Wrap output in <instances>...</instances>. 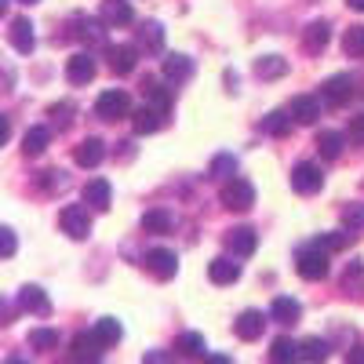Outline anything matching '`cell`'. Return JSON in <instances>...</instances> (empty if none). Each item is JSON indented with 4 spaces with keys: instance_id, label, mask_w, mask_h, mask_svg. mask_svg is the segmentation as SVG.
<instances>
[{
    "instance_id": "11",
    "label": "cell",
    "mask_w": 364,
    "mask_h": 364,
    "mask_svg": "<svg viewBox=\"0 0 364 364\" xmlns=\"http://www.w3.org/2000/svg\"><path fill=\"white\" fill-rule=\"evenodd\" d=\"M208 277H211V284H233V281H240V259H233V255H219V259H211L208 262Z\"/></svg>"
},
{
    "instance_id": "46",
    "label": "cell",
    "mask_w": 364,
    "mask_h": 364,
    "mask_svg": "<svg viewBox=\"0 0 364 364\" xmlns=\"http://www.w3.org/2000/svg\"><path fill=\"white\" fill-rule=\"evenodd\" d=\"M8 139H11V117L0 113V146H8Z\"/></svg>"
},
{
    "instance_id": "42",
    "label": "cell",
    "mask_w": 364,
    "mask_h": 364,
    "mask_svg": "<svg viewBox=\"0 0 364 364\" xmlns=\"http://www.w3.org/2000/svg\"><path fill=\"white\" fill-rule=\"evenodd\" d=\"M51 117H55L58 128H66L70 120H73V106H70V102H55V106H51Z\"/></svg>"
},
{
    "instance_id": "8",
    "label": "cell",
    "mask_w": 364,
    "mask_h": 364,
    "mask_svg": "<svg viewBox=\"0 0 364 364\" xmlns=\"http://www.w3.org/2000/svg\"><path fill=\"white\" fill-rule=\"evenodd\" d=\"M146 269L154 273L157 281H171L178 273V255L168 252V248H154V252H146Z\"/></svg>"
},
{
    "instance_id": "14",
    "label": "cell",
    "mask_w": 364,
    "mask_h": 364,
    "mask_svg": "<svg viewBox=\"0 0 364 364\" xmlns=\"http://www.w3.org/2000/svg\"><path fill=\"white\" fill-rule=\"evenodd\" d=\"M269 317L277 321V324H295L302 317V302L291 299V295H277L269 302Z\"/></svg>"
},
{
    "instance_id": "33",
    "label": "cell",
    "mask_w": 364,
    "mask_h": 364,
    "mask_svg": "<svg viewBox=\"0 0 364 364\" xmlns=\"http://www.w3.org/2000/svg\"><path fill=\"white\" fill-rule=\"evenodd\" d=\"M343 146H346V139H343L339 132H321V135H317V149H321L324 161H336V157L343 154Z\"/></svg>"
},
{
    "instance_id": "1",
    "label": "cell",
    "mask_w": 364,
    "mask_h": 364,
    "mask_svg": "<svg viewBox=\"0 0 364 364\" xmlns=\"http://www.w3.org/2000/svg\"><path fill=\"white\" fill-rule=\"evenodd\" d=\"M328 269H331V255H328L324 248H317L314 240H310L306 248H299V255H295V273H299L302 281H324Z\"/></svg>"
},
{
    "instance_id": "25",
    "label": "cell",
    "mask_w": 364,
    "mask_h": 364,
    "mask_svg": "<svg viewBox=\"0 0 364 364\" xmlns=\"http://www.w3.org/2000/svg\"><path fill=\"white\" fill-rule=\"evenodd\" d=\"M106 22H95V18H77V29H73V37L84 41V44H106Z\"/></svg>"
},
{
    "instance_id": "32",
    "label": "cell",
    "mask_w": 364,
    "mask_h": 364,
    "mask_svg": "<svg viewBox=\"0 0 364 364\" xmlns=\"http://www.w3.org/2000/svg\"><path fill=\"white\" fill-rule=\"evenodd\" d=\"M146 99H149V106L161 109V113H168V109H171V91H168L161 80H154V77L146 80Z\"/></svg>"
},
{
    "instance_id": "40",
    "label": "cell",
    "mask_w": 364,
    "mask_h": 364,
    "mask_svg": "<svg viewBox=\"0 0 364 364\" xmlns=\"http://www.w3.org/2000/svg\"><path fill=\"white\" fill-rule=\"evenodd\" d=\"M343 288H346L350 295L364 288V262H350V269H346V277H343Z\"/></svg>"
},
{
    "instance_id": "10",
    "label": "cell",
    "mask_w": 364,
    "mask_h": 364,
    "mask_svg": "<svg viewBox=\"0 0 364 364\" xmlns=\"http://www.w3.org/2000/svg\"><path fill=\"white\" fill-rule=\"evenodd\" d=\"M353 77H346V73H339V77H331V80H324V87H321V99L328 102V106H346L350 99H353Z\"/></svg>"
},
{
    "instance_id": "13",
    "label": "cell",
    "mask_w": 364,
    "mask_h": 364,
    "mask_svg": "<svg viewBox=\"0 0 364 364\" xmlns=\"http://www.w3.org/2000/svg\"><path fill=\"white\" fill-rule=\"evenodd\" d=\"M73 161L80 168H99L106 161V142L102 139H84L77 149H73Z\"/></svg>"
},
{
    "instance_id": "52",
    "label": "cell",
    "mask_w": 364,
    "mask_h": 364,
    "mask_svg": "<svg viewBox=\"0 0 364 364\" xmlns=\"http://www.w3.org/2000/svg\"><path fill=\"white\" fill-rule=\"evenodd\" d=\"M8 364H29V360H22V357H11V360H8Z\"/></svg>"
},
{
    "instance_id": "28",
    "label": "cell",
    "mask_w": 364,
    "mask_h": 364,
    "mask_svg": "<svg viewBox=\"0 0 364 364\" xmlns=\"http://www.w3.org/2000/svg\"><path fill=\"white\" fill-rule=\"evenodd\" d=\"M164 77H168V80H178V84L190 80V77H193V63H190L186 55H168V58H164Z\"/></svg>"
},
{
    "instance_id": "36",
    "label": "cell",
    "mask_w": 364,
    "mask_h": 364,
    "mask_svg": "<svg viewBox=\"0 0 364 364\" xmlns=\"http://www.w3.org/2000/svg\"><path fill=\"white\" fill-rule=\"evenodd\" d=\"M175 346H178L182 357H204V339L197 336V331H182Z\"/></svg>"
},
{
    "instance_id": "39",
    "label": "cell",
    "mask_w": 364,
    "mask_h": 364,
    "mask_svg": "<svg viewBox=\"0 0 364 364\" xmlns=\"http://www.w3.org/2000/svg\"><path fill=\"white\" fill-rule=\"evenodd\" d=\"M208 171H211V178H226V182H230V175H237V161H233L230 154H219L215 161H211Z\"/></svg>"
},
{
    "instance_id": "34",
    "label": "cell",
    "mask_w": 364,
    "mask_h": 364,
    "mask_svg": "<svg viewBox=\"0 0 364 364\" xmlns=\"http://www.w3.org/2000/svg\"><path fill=\"white\" fill-rule=\"evenodd\" d=\"M142 230H146V233H168V230H171V215H168L164 208L146 211V215H142Z\"/></svg>"
},
{
    "instance_id": "6",
    "label": "cell",
    "mask_w": 364,
    "mask_h": 364,
    "mask_svg": "<svg viewBox=\"0 0 364 364\" xmlns=\"http://www.w3.org/2000/svg\"><path fill=\"white\" fill-rule=\"evenodd\" d=\"M70 360L73 364H102V343L95 339V331H80L70 343Z\"/></svg>"
},
{
    "instance_id": "30",
    "label": "cell",
    "mask_w": 364,
    "mask_h": 364,
    "mask_svg": "<svg viewBox=\"0 0 364 364\" xmlns=\"http://www.w3.org/2000/svg\"><path fill=\"white\" fill-rule=\"evenodd\" d=\"M299 353H302V360H310V364H324L328 353H331V346H328L324 339L310 336V339H302V343H299Z\"/></svg>"
},
{
    "instance_id": "49",
    "label": "cell",
    "mask_w": 364,
    "mask_h": 364,
    "mask_svg": "<svg viewBox=\"0 0 364 364\" xmlns=\"http://www.w3.org/2000/svg\"><path fill=\"white\" fill-rule=\"evenodd\" d=\"M204 364H233L226 353H211V357H204Z\"/></svg>"
},
{
    "instance_id": "21",
    "label": "cell",
    "mask_w": 364,
    "mask_h": 364,
    "mask_svg": "<svg viewBox=\"0 0 364 364\" xmlns=\"http://www.w3.org/2000/svg\"><path fill=\"white\" fill-rule=\"evenodd\" d=\"M11 44H15L18 55H29V51H33V48H37L33 22H29V18H15V22H11Z\"/></svg>"
},
{
    "instance_id": "50",
    "label": "cell",
    "mask_w": 364,
    "mask_h": 364,
    "mask_svg": "<svg viewBox=\"0 0 364 364\" xmlns=\"http://www.w3.org/2000/svg\"><path fill=\"white\" fill-rule=\"evenodd\" d=\"M346 4H350L353 11H364V0H346Z\"/></svg>"
},
{
    "instance_id": "43",
    "label": "cell",
    "mask_w": 364,
    "mask_h": 364,
    "mask_svg": "<svg viewBox=\"0 0 364 364\" xmlns=\"http://www.w3.org/2000/svg\"><path fill=\"white\" fill-rule=\"evenodd\" d=\"M350 139H353L357 146H364V113H357V117L350 120Z\"/></svg>"
},
{
    "instance_id": "7",
    "label": "cell",
    "mask_w": 364,
    "mask_h": 364,
    "mask_svg": "<svg viewBox=\"0 0 364 364\" xmlns=\"http://www.w3.org/2000/svg\"><path fill=\"white\" fill-rule=\"evenodd\" d=\"M226 248L233 252V259H248L259 248V237L252 226H233V230H226Z\"/></svg>"
},
{
    "instance_id": "53",
    "label": "cell",
    "mask_w": 364,
    "mask_h": 364,
    "mask_svg": "<svg viewBox=\"0 0 364 364\" xmlns=\"http://www.w3.org/2000/svg\"><path fill=\"white\" fill-rule=\"evenodd\" d=\"M18 4H37V0H18Z\"/></svg>"
},
{
    "instance_id": "29",
    "label": "cell",
    "mask_w": 364,
    "mask_h": 364,
    "mask_svg": "<svg viewBox=\"0 0 364 364\" xmlns=\"http://www.w3.org/2000/svg\"><path fill=\"white\" fill-rule=\"evenodd\" d=\"M95 339L102 343V346H117L120 343V336H124V328H120V321H113V317H102V321H95Z\"/></svg>"
},
{
    "instance_id": "23",
    "label": "cell",
    "mask_w": 364,
    "mask_h": 364,
    "mask_svg": "<svg viewBox=\"0 0 364 364\" xmlns=\"http://www.w3.org/2000/svg\"><path fill=\"white\" fill-rule=\"evenodd\" d=\"M302 360V353H299V343H291V339H273L269 343V364H299Z\"/></svg>"
},
{
    "instance_id": "4",
    "label": "cell",
    "mask_w": 364,
    "mask_h": 364,
    "mask_svg": "<svg viewBox=\"0 0 364 364\" xmlns=\"http://www.w3.org/2000/svg\"><path fill=\"white\" fill-rule=\"evenodd\" d=\"M321 186H324V171H321V164H295V171H291V190L295 193H302V197H314V193H321Z\"/></svg>"
},
{
    "instance_id": "44",
    "label": "cell",
    "mask_w": 364,
    "mask_h": 364,
    "mask_svg": "<svg viewBox=\"0 0 364 364\" xmlns=\"http://www.w3.org/2000/svg\"><path fill=\"white\" fill-rule=\"evenodd\" d=\"M346 226H364V208H346Z\"/></svg>"
},
{
    "instance_id": "17",
    "label": "cell",
    "mask_w": 364,
    "mask_h": 364,
    "mask_svg": "<svg viewBox=\"0 0 364 364\" xmlns=\"http://www.w3.org/2000/svg\"><path fill=\"white\" fill-rule=\"evenodd\" d=\"M135 63H139V48H132V44H117V48H109V70H113L117 77L132 73Z\"/></svg>"
},
{
    "instance_id": "22",
    "label": "cell",
    "mask_w": 364,
    "mask_h": 364,
    "mask_svg": "<svg viewBox=\"0 0 364 364\" xmlns=\"http://www.w3.org/2000/svg\"><path fill=\"white\" fill-rule=\"evenodd\" d=\"M48 142H51V128L33 124V128L22 135V154H26V157H41L44 149H48Z\"/></svg>"
},
{
    "instance_id": "5",
    "label": "cell",
    "mask_w": 364,
    "mask_h": 364,
    "mask_svg": "<svg viewBox=\"0 0 364 364\" xmlns=\"http://www.w3.org/2000/svg\"><path fill=\"white\" fill-rule=\"evenodd\" d=\"M223 204L230 211H248L255 204V186L248 178H230L226 186H223Z\"/></svg>"
},
{
    "instance_id": "47",
    "label": "cell",
    "mask_w": 364,
    "mask_h": 364,
    "mask_svg": "<svg viewBox=\"0 0 364 364\" xmlns=\"http://www.w3.org/2000/svg\"><path fill=\"white\" fill-rule=\"evenodd\" d=\"M11 317H15L11 302H8V299H0V328H4V324H11Z\"/></svg>"
},
{
    "instance_id": "31",
    "label": "cell",
    "mask_w": 364,
    "mask_h": 364,
    "mask_svg": "<svg viewBox=\"0 0 364 364\" xmlns=\"http://www.w3.org/2000/svg\"><path fill=\"white\" fill-rule=\"evenodd\" d=\"M139 48L142 51H161L164 48V26L161 22H146L139 29Z\"/></svg>"
},
{
    "instance_id": "19",
    "label": "cell",
    "mask_w": 364,
    "mask_h": 364,
    "mask_svg": "<svg viewBox=\"0 0 364 364\" xmlns=\"http://www.w3.org/2000/svg\"><path fill=\"white\" fill-rule=\"evenodd\" d=\"M102 22L106 26H132L135 11H132L128 0H102Z\"/></svg>"
},
{
    "instance_id": "18",
    "label": "cell",
    "mask_w": 364,
    "mask_h": 364,
    "mask_svg": "<svg viewBox=\"0 0 364 364\" xmlns=\"http://www.w3.org/2000/svg\"><path fill=\"white\" fill-rule=\"evenodd\" d=\"M109 200H113V193H109V182H106V178H91L87 186H84V204H87V208L109 211Z\"/></svg>"
},
{
    "instance_id": "12",
    "label": "cell",
    "mask_w": 364,
    "mask_h": 364,
    "mask_svg": "<svg viewBox=\"0 0 364 364\" xmlns=\"http://www.w3.org/2000/svg\"><path fill=\"white\" fill-rule=\"evenodd\" d=\"M18 306H22L26 314H33V317H48V314H51V302H48L44 288H37V284H26V288L18 291Z\"/></svg>"
},
{
    "instance_id": "20",
    "label": "cell",
    "mask_w": 364,
    "mask_h": 364,
    "mask_svg": "<svg viewBox=\"0 0 364 364\" xmlns=\"http://www.w3.org/2000/svg\"><path fill=\"white\" fill-rule=\"evenodd\" d=\"M164 120H168V113H161V109H154V106H142V109L132 117V128H135L139 135H149V132H161Z\"/></svg>"
},
{
    "instance_id": "38",
    "label": "cell",
    "mask_w": 364,
    "mask_h": 364,
    "mask_svg": "<svg viewBox=\"0 0 364 364\" xmlns=\"http://www.w3.org/2000/svg\"><path fill=\"white\" fill-rule=\"evenodd\" d=\"M29 346L33 350H55L58 346V331L55 328H33L29 331Z\"/></svg>"
},
{
    "instance_id": "48",
    "label": "cell",
    "mask_w": 364,
    "mask_h": 364,
    "mask_svg": "<svg viewBox=\"0 0 364 364\" xmlns=\"http://www.w3.org/2000/svg\"><path fill=\"white\" fill-rule=\"evenodd\" d=\"M346 364H364V346H353V350L346 353Z\"/></svg>"
},
{
    "instance_id": "16",
    "label": "cell",
    "mask_w": 364,
    "mask_h": 364,
    "mask_svg": "<svg viewBox=\"0 0 364 364\" xmlns=\"http://www.w3.org/2000/svg\"><path fill=\"white\" fill-rule=\"evenodd\" d=\"M262 328H266V317H262L259 310H245V314L237 317V324H233L237 339H245V343H255V339L262 336Z\"/></svg>"
},
{
    "instance_id": "45",
    "label": "cell",
    "mask_w": 364,
    "mask_h": 364,
    "mask_svg": "<svg viewBox=\"0 0 364 364\" xmlns=\"http://www.w3.org/2000/svg\"><path fill=\"white\" fill-rule=\"evenodd\" d=\"M142 364H171V357H168L164 350H149V353L142 357Z\"/></svg>"
},
{
    "instance_id": "35",
    "label": "cell",
    "mask_w": 364,
    "mask_h": 364,
    "mask_svg": "<svg viewBox=\"0 0 364 364\" xmlns=\"http://www.w3.org/2000/svg\"><path fill=\"white\" fill-rule=\"evenodd\" d=\"M350 240H353V233H350V230H339V233H324V237H314V245H317V248H324V252L331 255V252L346 248Z\"/></svg>"
},
{
    "instance_id": "3",
    "label": "cell",
    "mask_w": 364,
    "mask_h": 364,
    "mask_svg": "<svg viewBox=\"0 0 364 364\" xmlns=\"http://www.w3.org/2000/svg\"><path fill=\"white\" fill-rule=\"evenodd\" d=\"M95 113H99L102 120H120V117H128V113H132V99H128V91H120V87L102 91V95L95 99Z\"/></svg>"
},
{
    "instance_id": "9",
    "label": "cell",
    "mask_w": 364,
    "mask_h": 364,
    "mask_svg": "<svg viewBox=\"0 0 364 364\" xmlns=\"http://www.w3.org/2000/svg\"><path fill=\"white\" fill-rule=\"evenodd\" d=\"M66 80H70V84H77V87L91 84V80H95V58H91L87 51L70 55V58H66Z\"/></svg>"
},
{
    "instance_id": "51",
    "label": "cell",
    "mask_w": 364,
    "mask_h": 364,
    "mask_svg": "<svg viewBox=\"0 0 364 364\" xmlns=\"http://www.w3.org/2000/svg\"><path fill=\"white\" fill-rule=\"evenodd\" d=\"M8 15V0H0V18H4Z\"/></svg>"
},
{
    "instance_id": "2",
    "label": "cell",
    "mask_w": 364,
    "mask_h": 364,
    "mask_svg": "<svg viewBox=\"0 0 364 364\" xmlns=\"http://www.w3.org/2000/svg\"><path fill=\"white\" fill-rule=\"evenodd\" d=\"M58 226H63L66 237L73 240H84L91 233V215H87V204H66L58 211Z\"/></svg>"
},
{
    "instance_id": "37",
    "label": "cell",
    "mask_w": 364,
    "mask_h": 364,
    "mask_svg": "<svg viewBox=\"0 0 364 364\" xmlns=\"http://www.w3.org/2000/svg\"><path fill=\"white\" fill-rule=\"evenodd\" d=\"M343 51H346L350 58H364V26L346 29V37H343Z\"/></svg>"
},
{
    "instance_id": "15",
    "label": "cell",
    "mask_w": 364,
    "mask_h": 364,
    "mask_svg": "<svg viewBox=\"0 0 364 364\" xmlns=\"http://www.w3.org/2000/svg\"><path fill=\"white\" fill-rule=\"evenodd\" d=\"M321 117V99L317 95H295L291 99V120L295 124H317Z\"/></svg>"
},
{
    "instance_id": "24",
    "label": "cell",
    "mask_w": 364,
    "mask_h": 364,
    "mask_svg": "<svg viewBox=\"0 0 364 364\" xmlns=\"http://www.w3.org/2000/svg\"><path fill=\"white\" fill-rule=\"evenodd\" d=\"M291 128H295V120H291V113H284V109H273V113H266V120H262V132L273 135V139H284Z\"/></svg>"
},
{
    "instance_id": "27",
    "label": "cell",
    "mask_w": 364,
    "mask_h": 364,
    "mask_svg": "<svg viewBox=\"0 0 364 364\" xmlns=\"http://www.w3.org/2000/svg\"><path fill=\"white\" fill-rule=\"evenodd\" d=\"M328 41H331V26L328 22H310L306 33H302V44H306L310 51H324Z\"/></svg>"
},
{
    "instance_id": "26",
    "label": "cell",
    "mask_w": 364,
    "mask_h": 364,
    "mask_svg": "<svg viewBox=\"0 0 364 364\" xmlns=\"http://www.w3.org/2000/svg\"><path fill=\"white\" fill-rule=\"evenodd\" d=\"M288 73V63L281 55H262V58H255V77H262V80H277V77H284Z\"/></svg>"
},
{
    "instance_id": "41",
    "label": "cell",
    "mask_w": 364,
    "mask_h": 364,
    "mask_svg": "<svg viewBox=\"0 0 364 364\" xmlns=\"http://www.w3.org/2000/svg\"><path fill=\"white\" fill-rule=\"evenodd\" d=\"M15 252H18V237H15V230L0 226V259H11Z\"/></svg>"
}]
</instances>
